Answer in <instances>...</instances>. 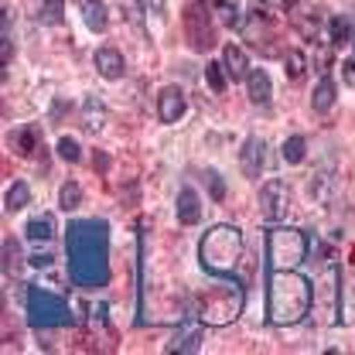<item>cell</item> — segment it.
Returning a JSON list of instances; mask_svg holds the SVG:
<instances>
[{
    "mask_svg": "<svg viewBox=\"0 0 355 355\" xmlns=\"http://www.w3.org/2000/svg\"><path fill=\"white\" fill-rule=\"evenodd\" d=\"M69 273L79 287H106L110 284V225L103 219L72 222L65 236Z\"/></svg>",
    "mask_w": 355,
    "mask_h": 355,
    "instance_id": "1",
    "label": "cell"
},
{
    "mask_svg": "<svg viewBox=\"0 0 355 355\" xmlns=\"http://www.w3.org/2000/svg\"><path fill=\"white\" fill-rule=\"evenodd\" d=\"M311 304H314V291L311 280L294 273V270H273L270 277V297H266V318L277 328H291L301 324L308 318Z\"/></svg>",
    "mask_w": 355,
    "mask_h": 355,
    "instance_id": "2",
    "label": "cell"
},
{
    "mask_svg": "<svg viewBox=\"0 0 355 355\" xmlns=\"http://www.w3.org/2000/svg\"><path fill=\"white\" fill-rule=\"evenodd\" d=\"M246 304V294H243V284L239 280H225V273H216V280L198 294L195 301V318L209 328H222V324H232Z\"/></svg>",
    "mask_w": 355,
    "mask_h": 355,
    "instance_id": "3",
    "label": "cell"
},
{
    "mask_svg": "<svg viewBox=\"0 0 355 355\" xmlns=\"http://www.w3.org/2000/svg\"><path fill=\"white\" fill-rule=\"evenodd\" d=\"M198 257H202V270H209L212 277L216 273H232L239 257H243V232L236 225H212L202 236Z\"/></svg>",
    "mask_w": 355,
    "mask_h": 355,
    "instance_id": "4",
    "label": "cell"
},
{
    "mask_svg": "<svg viewBox=\"0 0 355 355\" xmlns=\"http://www.w3.org/2000/svg\"><path fill=\"white\" fill-rule=\"evenodd\" d=\"M308 250H311L308 236L301 229H287V225L273 229L270 243H266V257H270L273 270H294L297 263H304Z\"/></svg>",
    "mask_w": 355,
    "mask_h": 355,
    "instance_id": "5",
    "label": "cell"
},
{
    "mask_svg": "<svg viewBox=\"0 0 355 355\" xmlns=\"http://www.w3.org/2000/svg\"><path fill=\"white\" fill-rule=\"evenodd\" d=\"M28 321L35 328H65L72 324V308L42 287H28Z\"/></svg>",
    "mask_w": 355,
    "mask_h": 355,
    "instance_id": "6",
    "label": "cell"
},
{
    "mask_svg": "<svg viewBox=\"0 0 355 355\" xmlns=\"http://www.w3.org/2000/svg\"><path fill=\"white\" fill-rule=\"evenodd\" d=\"M184 38L191 44V51H209L216 48V28H212V10L205 7V0H184Z\"/></svg>",
    "mask_w": 355,
    "mask_h": 355,
    "instance_id": "7",
    "label": "cell"
},
{
    "mask_svg": "<svg viewBox=\"0 0 355 355\" xmlns=\"http://www.w3.org/2000/svg\"><path fill=\"white\" fill-rule=\"evenodd\" d=\"M314 304L321 308L324 324H338V314H342V270H338V266H328V270H324Z\"/></svg>",
    "mask_w": 355,
    "mask_h": 355,
    "instance_id": "8",
    "label": "cell"
},
{
    "mask_svg": "<svg viewBox=\"0 0 355 355\" xmlns=\"http://www.w3.org/2000/svg\"><path fill=\"white\" fill-rule=\"evenodd\" d=\"M287 212H291V188H287V181L270 178L260 188V216H263V222L277 225V222L287 219Z\"/></svg>",
    "mask_w": 355,
    "mask_h": 355,
    "instance_id": "9",
    "label": "cell"
},
{
    "mask_svg": "<svg viewBox=\"0 0 355 355\" xmlns=\"http://www.w3.org/2000/svg\"><path fill=\"white\" fill-rule=\"evenodd\" d=\"M239 168L246 178H260L266 168V144L263 137H246L243 150H239Z\"/></svg>",
    "mask_w": 355,
    "mask_h": 355,
    "instance_id": "10",
    "label": "cell"
},
{
    "mask_svg": "<svg viewBox=\"0 0 355 355\" xmlns=\"http://www.w3.org/2000/svg\"><path fill=\"white\" fill-rule=\"evenodd\" d=\"M184 110H188V99H184L181 89L178 86L161 89V96H157V116H161V123H178L184 116Z\"/></svg>",
    "mask_w": 355,
    "mask_h": 355,
    "instance_id": "11",
    "label": "cell"
},
{
    "mask_svg": "<svg viewBox=\"0 0 355 355\" xmlns=\"http://www.w3.org/2000/svg\"><path fill=\"white\" fill-rule=\"evenodd\" d=\"M198 342H202V321H188L175 331V338L164 345V352H198Z\"/></svg>",
    "mask_w": 355,
    "mask_h": 355,
    "instance_id": "12",
    "label": "cell"
},
{
    "mask_svg": "<svg viewBox=\"0 0 355 355\" xmlns=\"http://www.w3.org/2000/svg\"><path fill=\"white\" fill-rule=\"evenodd\" d=\"M96 69H99V76H103V79H110V83L123 79V72H127L123 55H120L116 48H99V51H96Z\"/></svg>",
    "mask_w": 355,
    "mask_h": 355,
    "instance_id": "13",
    "label": "cell"
},
{
    "mask_svg": "<svg viewBox=\"0 0 355 355\" xmlns=\"http://www.w3.org/2000/svg\"><path fill=\"white\" fill-rule=\"evenodd\" d=\"M222 65H225V76H229L232 83H239V79L250 76V58H246V51H243L239 44H225V51H222Z\"/></svg>",
    "mask_w": 355,
    "mask_h": 355,
    "instance_id": "14",
    "label": "cell"
},
{
    "mask_svg": "<svg viewBox=\"0 0 355 355\" xmlns=\"http://www.w3.org/2000/svg\"><path fill=\"white\" fill-rule=\"evenodd\" d=\"M178 222H184V225H195V222L202 219V202H198V195H195V188H181L178 191Z\"/></svg>",
    "mask_w": 355,
    "mask_h": 355,
    "instance_id": "15",
    "label": "cell"
},
{
    "mask_svg": "<svg viewBox=\"0 0 355 355\" xmlns=\"http://www.w3.org/2000/svg\"><path fill=\"white\" fill-rule=\"evenodd\" d=\"M7 144L14 147V154L31 157V154L38 150V144H42V133H38V127H21V130H14L7 137Z\"/></svg>",
    "mask_w": 355,
    "mask_h": 355,
    "instance_id": "16",
    "label": "cell"
},
{
    "mask_svg": "<svg viewBox=\"0 0 355 355\" xmlns=\"http://www.w3.org/2000/svg\"><path fill=\"white\" fill-rule=\"evenodd\" d=\"M246 89H250V99H253L257 106H266V103L273 99V86H270V76H266L263 69H250Z\"/></svg>",
    "mask_w": 355,
    "mask_h": 355,
    "instance_id": "17",
    "label": "cell"
},
{
    "mask_svg": "<svg viewBox=\"0 0 355 355\" xmlns=\"http://www.w3.org/2000/svg\"><path fill=\"white\" fill-rule=\"evenodd\" d=\"M83 21H86L89 31L103 35L110 28V14H106V3L103 0H83Z\"/></svg>",
    "mask_w": 355,
    "mask_h": 355,
    "instance_id": "18",
    "label": "cell"
},
{
    "mask_svg": "<svg viewBox=\"0 0 355 355\" xmlns=\"http://www.w3.org/2000/svg\"><path fill=\"white\" fill-rule=\"evenodd\" d=\"M311 106H314V113H328L335 106V83H331V76H321V83L314 86V96H311Z\"/></svg>",
    "mask_w": 355,
    "mask_h": 355,
    "instance_id": "19",
    "label": "cell"
},
{
    "mask_svg": "<svg viewBox=\"0 0 355 355\" xmlns=\"http://www.w3.org/2000/svg\"><path fill=\"white\" fill-rule=\"evenodd\" d=\"M24 232H28V239H31V243H48V239L55 236V219H51L48 212H42V216H31Z\"/></svg>",
    "mask_w": 355,
    "mask_h": 355,
    "instance_id": "20",
    "label": "cell"
},
{
    "mask_svg": "<svg viewBox=\"0 0 355 355\" xmlns=\"http://www.w3.org/2000/svg\"><path fill=\"white\" fill-rule=\"evenodd\" d=\"M331 188H335V178H331V171H314L308 181V195L314 198V202H328L331 198Z\"/></svg>",
    "mask_w": 355,
    "mask_h": 355,
    "instance_id": "21",
    "label": "cell"
},
{
    "mask_svg": "<svg viewBox=\"0 0 355 355\" xmlns=\"http://www.w3.org/2000/svg\"><path fill=\"white\" fill-rule=\"evenodd\" d=\"M212 10L219 14V21L225 28H243V10L239 0H212Z\"/></svg>",
    "mask_w": 355,
    "mask_h": 355,
    "instance_id": "22",
    "label": "cell"
},
{
    "mask_svg": "<svg viewBox=\"0 0 355 355\" xmlns=\"http://www.w3.org/2000/svg\"><path fill=\"white\" fill-rule=\"evenodd\" d=\"M284 72H287L291 83H301L304 72H308V58H304V51H297V48L284 51Z\"/></svg>",
    "mask_w": 355,
    "mask_h": 355,
    "instance_id": "23",
    "label": "cell"
},
{
    "mask_svg": "<svg viewBox=\"0 0 355 355\" xmlns=\"http://www.w3.org/2000/svg\"><path fill=\"white\" fill-rule=\"evenodd\" d=\"M28 202H31V188H28L24 181H14V184L7 188V195H3V209H7V212H21Z\"/></svg>",
    "mask_w": 355,
    "mask_h": 355,
    "instance_id": "24",
    "label": "cell"
},
{
    "mask_svg": "<svg viewBox=\"0 0 355 355\" xmlns=\"http://www.w3.org/2000/svg\"><path fill=\"white\" fill-rule=\"evenodd\" d=\"M103 120H106V110H103V103H99L96 96H89L86 103H83V127L96 133L99 127H103Z\"/></svg>",
    "mask_w": 355,
    "mask_h": 355,
    "instance_id": "25",
    "label": "cell"
},
{
    "mask_svg": "<svg viewBox=\"0 0 355 355\" xmlns=\"http://www.w3.org/2000/svg\"><path fill=\"white\" fill-rule=\"evenodd\" d=\"M280 154H284V161H287V164H301V161H304V154H308V140H304L301 133H294V137H287V140H284Z\"/></svg>",
    "mask_w": 355,
    "mask_h": 355,
    "instance_id": "26",
    "label": "cell"
},
{
    "mask_svg": "<svg viewBox=\"0 0 355 355\" xmlns=\"http://www.w3.org/2000/svg\"><path fill=\"white\" fill-rule=\"evenodd\" d=\"M14 58V35H10V10L3 7V17H0V62L10 65Z\"/></svg>",
    "mask_w": 355,
    "mask_h": 355,
    "instance_id": "27",
    "label": "cell"
},
{
    "mask_svg": "<svg viewBox=\"0 0 355 355\" xmlns=\"http://www.w3.org/2000/svg\"><path fill=\"white\" fill-rule=\"evenodd\" d=\"M328 35H331V44H352V21L345 14H335L328 24Z\"/></svg>",
    "mask_w": 355,
    "mask_h": 355,
    "instance_id": "28",
    "label": "cell"
},
{
    "mask_svg": "<svg viewBox=\"0 0 355 355\" xmlns=\"http://www.w3.org/2000/svg\"><path fill=\"white\" fill-rule=\"evenodd\" d=\"M58 205H62L65 212L79 209V205H83V188H79L76 181H65V184H62V191H58Z\"/></svg>",
    "mask_w": 355,
    "mask_h": 355,
    "instance_id": "29",
    "label": "cell"
},
{
    "mask_svg": "<svg viewBox=\"0 0 355 355\" xmlns=\"http://www.w3.org/2000/svg\"><path fill=\"white\" fill-rule=\"evenodd\" d=\"M38 21H42V24H51V28L62 24V21H65V0H44Z\"/></svg>",
    "mask_w": 355,
    "mask_h": 355,
    "instance_id": "30",
    "label": "cell"
},
{
    "mask_svg": "<svg viewBox=\"0 0 355 355\" xmlns=\"http://www.w3.org/2000/svg\"><path fill=\"white\" fill-rule=\"evenodd\" d=\"M205 79H209V86H212V92H225V65L222 62H209L205 65Z\"/></svg>",
    "mask_w": 355,
    "mask_h": 355,
    "instance_id": "31",
    "label": "cell"
},
{
    "mask_svg": "<svg viewBox=\"0 0 355 355\" xmlns=\"http://www.w3.org/2000/svg\"><path fill=\"white\" fill-rule=\"evenodd\" d=\"M17 263H21V246L7 236V239H3V270L10 273V270H17Z\"/></svg>",
    "mask_w": 355,
    "mask_h": 355,
    "instance_id": "32",
    "label": "cell"
},
{
    "mask_svg": "<svg viewBox=\"0 0 355 355\" xmlns=\"http://www.w3.org/2000/svg\"><path fill=\"white\" fill-rule=\"evenodd\" d=\"M58 157H62V161H72V164H76V161L83 157V154H79V144H76L72 137H62V140H58Z\"/></svg>",
    "mask_w": 355,
    "mask_h": 355,
    "instance_id": "33",
    "label": "cell"
},
{
    "mask_svg": "<svg viewBox=\"0 0 355 355\" xmlns=\"http://www.w3.org/2000/svg\"><path fill=\"white\" fill-rule=\"evenodd\" d=\"M209 188H212V198H216V202L225 198V181H222L219 171H209Z\"/></svg>",
    "mask_w": 355,
    "mask_h": 355,
    "instance_id": "34",
    "label": "cell"
},
{
    "mask_svg": "<svg viewBox=\"0 0 355 355\" xmlns=\"http://www.w3.org/2000/svg\"><path fill=\"white\" fill-rule=\"evenodd\" d=\"M260 3H266L270 10H294L297 7V0H260Z\"/></svg>",
    "mask_w": 355,
    "mask_h": 355,
    "instance_id": "35",
    "label": "cell"
},
{
    "mask_svg": "<svg viewBox=\"0 0 355 355\" xmlns=\"http://www.w3.org/2000/svg\"><path fill=\"white\" fill-rule=\"evenodd\" d=\"M342 79H345L349 86H355V58H349V62H342Z\"/></svg>",
    "mask_w": 355,
    "mask_h": 355,
    "instance_id": "36",
    "label": "cell"
},
{
    "mask_svg": "<svg viewBox=\"0 0 355 355\" xmlns=\"http://www.w3.org/2000/svg\"><path fill=\"white\" fill-rule=\"evenodd\" d=\"M352 48H355V38H352Z\"/></svg>",
    "mask_w": 355,
    "mask_h": 355,
    "instance_id": "37",
    "label": "cell"
}]
</instances>
